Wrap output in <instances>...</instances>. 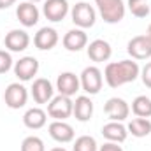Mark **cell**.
Masks as SVG:
<instances>
[{
	"mask_svg": "<svg viewBox=\"0 0 151 151\" xmlns=\"http://www.w3.org/2000/svg\"><path fill=\"white\" fill-rule=\"evenodd\" d=\"M12 56H11V53L9 51H5V49H0V74H5V72H9L11 69H12Z\"/></svg>",
	"mask_w": 151,
	"mask_h": 151,
	"instance_id": "4316f807",
	"label": "cell"
},
{
	"mask_svg": "<svg viewBox=\"0 0 151 151\" xmlns=\"http://www.w3.org/2000/svg\"><path fill=\"white\" fill-rule=\"evenodd\" d=\"M70 18L76 28H91L97 21V12L93 9V5H90L88 2H77L74 7L70 9Z\"/></svg>",
	"mask_w": 151,
	"mask_h": 151,
	"instance_id": "3957f363",
	"label": "cell"
},
{
	"mask_svg": "<svg viewBox=\"0 0 151 151\" xmlns=\"http://www.w3.org/2000/svg\"><path fill=\"white\" fill-rule=\"evenodd\" d=\"M81 88V83H79V77L74 72H62L56 79V90L60 95H65V97H74L76 93L79 91Z\"/></svg>",
	"mask_w": 151,
	"mask_h": 151,
	"instance_id": "2e32d148",
	"label": "cell"
},
{
	"mask_svg": "<svg viewBox=\"0 0 151 151\" xmlns=\"http://www.w3.org/2000/svg\"><path fill=\"white\" fill-rule=\"evenodd\" d=\"M128 11L135 18H148L151 12V0H128L127 2Z\"/></svg>",
	"mask_w": 151,
	"mask_h": 151,
	"instance_id": "cb8c5ba5",
	"label": "cell"
},
{
	"mask_svg": "<svg viewBox=\"0 0 151 151\" xmlns=\"http://www.w3.org/2000/svg\"><path fill=\"white\" fill-rule=\"evenodd\" d=\"M99 151H123V148H121L118 142H109V141H107L104 146L99 148Z\"/></svg>",
	"mask_w": 151,
	"mask_h": 151,
	"instance_id": "f1b7e54d",
	"label": "cell"
},
{
	"mask_svg": "<svg viewBox=\"0 0 151 151\" xmlns=\"http://www.w3.org/2000/svg\"><path fill=\"white\" fill-rule=\"evenodd\" d=\"M47 132L51 135L53 141L60 142V144H67L74 141V128L72 125H69L67 121H60V119H53L47 127Z\"/></svg>",
	"mask_w": 151,
	"mask_h": 151,
	"instance_id": "8fae6325",
	"label": "cell"
},
{
	"mask_svg": "<svg viewBox=\"0 0 151 151\" xmlns=\"http://www.w3.org/2000/svg\"><path fill=\"white\" fill-rule=\"evenodd\" d=\"M132 113L137 118H151V99L146 95H139L132 102Z\"/></svg>",
	"mask_w": 151,
	"mask_h": 151,
	"instance_id": "603a6c76",
	"label": "cell"
},
{
	"mask_svg": "<svg viewBox=\"0 0 151 151\" xmlns=\"http://www.w3.org/2000/svg\"><path fill=\"white\" fill-rule=\"evenodd\" d=\"M127 51L132 60H150L151 58V42L146 35H135L128 40Z\"/></svg>",
	"mask_w": 151,
	"mask_h": 151,
	"instance_id": "52a82bcc",
	"label": "cell"
},
{
	"mask_svg": "<svg viewBox=\"0 0 151 151\" xmlns=\"http://www.w3.org/2000/svg\"><path fill=\"white\" fill-rule=\"evenodd\" d=\"M16 4V0H0V11H4V9H9L11 5H14Z\"/></svg>",
	"mask_w": 151,
	"mask_h": 151,
	"instance_id": "f546056e",
	"label": "cell"
},
{
	"mask_svg": "<svg viewBox=\"0 0 151 151\" xmlns=\"http://www.w3.org/2000/svg\"><path fill=\"white\" fill-rule=\"evenodd\" d=\"M69 2L67 0H46L44 5H42V14L53 21V23H58L62 21L67 14H69Z\"/></svg>",
	"mask_w": 151,
	"mask_h": 151,
	"instance_id": "7c38bea8",
	"label": "cell"
},
{
	"mask_svg": "<svg viewBox=\"0 0 151 151\" xmlns=\"http://www.w3.org/2000/svg\"><path fill=\"white\" fill-rule=\"evenodd\" d=\"M104 113L111 121H125L130 116V106L119 97H111L104 106Z\"/></svg>",
	"mask_w": 151,
	"mask_h": 151,
	"instance_id": "ba28073f",
	"label": "cell"
},
{
	"mask_svg": "<svg viewBox=\"0 0 151 151\" xmlns=\"http://www.w3.org/2000/svg\"><path fill=\"white\" fill-rule=\"evenodd\" d=\"M39 72V60L34 56H23L14 63V74L19 81H32Z\"/></svg>",
	"mask_w": 151,
	"mask_h": 151,
	"instance_id": "9c48e42d",
	"label": "cell"
},
{
	"mask_svg": "<svg viewBox=\"0 0 151 151\" xmlns=\"http://www.w3.org/2000/svg\"><path fill=\"white\" fill-rule=\"evenodd\" d=\"M72 109H74V100L70 97L65 95H56L49 100L47 104V116L53 119H60L65 121L67 118L72 116Z\"/></svg>",
	"mask_w": 151,
	"mask_h": 151,
	"instance_id": "5b68a950",
	"label": "cell"
},
{
	"mask_svg": "<svg viewBox=\"0 0 151 151\" xmlns=\"http://www.w3.org/2000/svg\"><path fill=\"white\" fill-rule=\"evenodd\" d=\"M72 114L76 116V119L81 121V123L90 121L91 116H93V102H91V99L86 97V95H79V97H76Z\"/></svg>",
	"mask_w": 151,
	"mask_h": 151,
	"instance_id": "ffe728a7",
	"label": "cell"
},
{
	"mask_svg": "<svg viewBox=\"0 0 151 151\" xmlns=\"http://www.w3.org/2000/svg\"><path fill=\"white\" fill-rule=\"evenodd\" d=\"M86 53H88V58L95 63H102V62H107L113 55V47L107 40L104 39H95L91 40L88 46H86Z\"/></svg>",
	"mask_w": 151,
	"mask_h": 151,
	"instance_id": "30bf717a",
	"label": "cell"
},
{
	"mask_svg": "<svg viewBox=\"0 0 151 151\" xmlns=\"http://www.w3.org/2000/svg\"><path fill=\"white\" fill-rule=\"evenodd\" d=\"M49 151H67V150L62 148V146H56V148H53V150H49Z\"/></svg>",
	"mask_w": 151,
	"mask_h": 151,
	"instance_id": "1f68e13d",
	"label": "cell"
},
{
	"mask_svg": "<svg viewBox=\"0 0 151 151\" xmlns=\"http://www.w3.org/2000/svg\"><path fill=\"white\" fill-rule=\"evenodd\" d=\"M47 121V113L42 111L40 107H32L23 114V125L30 130H39L46 125Z\"/></svg>",
	"mask_w": 151,
	"mask_h": 151,
	"instance_id": "44dd1931",
	"label": "cell"
},
{
	"mask_svg": "<svg viewBox=\"0 0 151 151\" xmlns=\"http://www.w3.org/2000/svg\"><path fill=\"white\" fill-rule=\"evenodd\" d=\"M30 93H32V97L37 104H49V100L55 97V88H53L49 79L39 77V79L34 81Z\"/></svg>",
	"mask_w": 151,
	"mask_h": 151,
	"instance_id": "5bb4252c",
	"label": "cell"
},
{
	"mask_svg": "<svg viewBox=\"0 0 151 151\" xmlns=\"http://www.w3.org/2000/svg\"><path fill=\"white\" fill-rule=\"evenodd\" d=\"M95 5L99 9V14L102 19L109 25H116L125 18L127 5L123 0H95Z\"/></svg>",
	"mask_w": 151,
	"mask_h": 151,
	"instance_id": "7a4b0ae2",
	"label": "cell"
},
{
	"mask_svg": "<svg viewBox=\"0 0 151 151\" xmlns=\"http://www.w3.org/2000/svg\"><path fill=\"white\" fill-rule=\"evenodd\" d=\"M128 134H132L134 137L137 139H142V137H148L151 134V121L150 118H134L128 127H127Z\"/></svg>",
	"mask_w": 151,
	"mask_h": 151,
	"instance_id": "7402d4cb",
	"label": "cell"
},
{
	"mask_svg": "<svg viewBox=\"0 0 151 151\" xmlns=\"http://www.w3.org/2000/svg\"><path fill=\"white\" fill-rule=\"evenodd\" d=\"M4 100H5V106L11 107V109H21V107L27 106L28 90H27L21 83H11V84L5 88Z\"/></svg>",
	"mask_w": 151,
	"mask_h": 151,
	"instance_id": "8992f818",
	"label": "cell"
},
{
	"mask_svg": "<svg viewBox=\"0 0 151 151\" xmlns=\"http://www.w3.org/2000/svg\"><path fill=\"white\" fill-rule=\"evenodd\" d=\"M79 83H81V88L88 93V95H97L100 90H102V84H104V74L99 67L95 65H90L86 67L81 76H79Z\"/></svg>",
	"mask_w": 151,
	"mask_h": 151,
	"instance_id": "277c9868",
	"label": "cell"
},
{
	"mask_svg": "<svg viewBox=\"0 0 151 151\" xmlns=\"http://www.w3.org/2000/svg\"><path fill=\"white\" fill-rule=\"evenodd\" d=\"M72 151H99V144L91 135H81L74 141Z\"/></svg>",
	"mask_w": 151,
	"mask_h": 151,
	"instance_id": "d4e9b609",
	"label": "cell"
},
{
	"mask_svg": "<svg viewBox=\"0 0 151 151\" xmlns=\"http://www.w3.org/2000/svg\"><path fill=\"white\" fill-rule=\"evenodd\" d=\"M141 79H142V84L146 88H151V62H148L142 69H141Z\"/></svg>",
	"mask_w": 151,
	"mask_h": 151,
	"instance_id": "83f0119b",
	"label": "cell"
},
{
	"mask_svg": "<svg viewBox=\"0 0 151 151\" xmlns=\"http://www.w3.org/2000/svg\"><path fill=\"white\" fill-rule=\"evenodd\" d=\"M21 151H46L44 141L37 135H28L21 142Z\"/></svg>",
	"mask_w": 151,
	"mask_h": 151,
	"instance_id": "484cf974",
	"label": "cell"
},
{
	"mask_svg": "<svg viewBox=\"0 0 151 151\" xmlns=\"http://www.w3.org/2000/svg\"><path fill=\"white\" fill-rule=\"evenodd\" d=\"M39 16H40V12H39L37 5L32 2H21L16 7V18L25 28L35 27L39 23Z\"/></svg>",
	"mask_w": 151,
	"mask_h": 151,
	"instance_id": "4fadbf2b",
	"label": "cell"
},
{
	"mask_svg": "<svg viewBox=\"0 0 151 151\" xmlns=\"http://www.w3.org/2000/svg\"><path fill=\"white\" fill-rule=\"evenodd\" d=\"M27 2H32V4H37V2H40V0H27Z\"/></svg>",
	"mask_w": 151,
	"mask_h": 151,
	"instance_id": "d6a6232c",
	"label": "cell"
},
{
	"mask_svg": "<svg viewBox=\"0 0 151 151\" xmlns=\"http://www.w3.org/2000/svg\"><path fill=\"white\" fill-rule=\"evenodd\" d=\"M30 46V35L25 30L14 28L5 35V47L11 53H21Z\"/></svg>",
	"mask_w": 151,
	"mask_h": 151,
	"instance_id": "ac0fdd59",
	"label": "cell"
},
{
	"mask_svg": "<svg viewBox=\"0 0 151 151\" xmlns=\"http://www.w3.org/2000/svg\"><path fill=\"white\" fill-rule=\"evenodd\" d=\"M63 47L70 53H77L88 46V35L83 28H72L63 35Z\"/></svg>",
	"mask_w": 151,
	"mask_h": 151,
	"instance_id": "e0dca14e",
	"label": "cell"
},
{
	"mask_svg": "<svg viewBox=\"0 0 151 151\" xmlns=\"http://www.w3.org/2000/svg\"><path fill=\"white\" fill-rule=\"evenodd\" d=\"M144 35H146V37L150 39V42H151V23L148 25V30H146V34H144Z\"/></svg>",
	"mask_w": 151,
	"mask_h": 151,
	"instance_id": "4dcf8cb0",
	"label": "cell"
},
{
	"mask_svg": "<svg viewBox=\"0 0 151 151\" xmlns=\"http://www.w3.org/2000/svg\"><path fill=\"white\" fill-rule=\"evenodd\" d=\"M58 32L51 27H42L37 34L34 35V46L40 51H51L58 44Z\"/></svg>",
	"mask_w": 151,
	"mask_h": 151,
	"instance_id": "9a60e30c",
	"label": "cell"
},
{
	"mask_svg": "<svg viewBox=\"0 0 151 151\" xmlns=\"http://www.w3.org/2000/svg\"><path fill=\"white\" fill-rule=\"evenodd\" d=\"M102 135L104 139H107L109 142H125L127 137H128V130L127 127L121 123V121H109L102 127Z\"/></svg>",
	"mask_w": 151,
	"mask_h": 151,
	"instance_id": "d6986e66",
	"label": "cell"
},
{
	"mask_svg": "<svg viewBox=\"0 0 151 151\" xmlns=\"http://www.w3.org/2000/svg\"><path fill=\"white\" fill-rule=\"evenodd\" d=\"M141 74L139 63L135 60H121L111 62L104 69V79L111 88H119L123 84L134 83Z\"/></svg>",
	"mask_w": 151,
	"mask_h": 151,
	"instance_id": "6da1fadb",
	"label": "cell"
}]
</instances>
